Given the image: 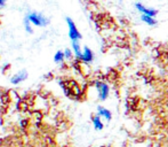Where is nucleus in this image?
<instances>
[{"mask_svg": "<svg viewBox=\"0 0 168 147\" xmlns=\"http://www.w3.org/2000/svg\"><path fill=\"white\" fill-rule=\"evenodd\" d=\"M97 110H98V116L105 117L108 121H110V120H111L112 114H111V112H110L109 109H106V108H104V107H102V106H98Z\"/></svg>", "mask_w": 168, "mask_h": 147, "instance_id": "nucleus-6", "label": "nucleus"}, {"mask_svg": "<svg viewBox=\"0 0 168 147\" xmlns=\"http://www.w3.org/2000/svg\"><path fill=\"white\" fill-rule=\"evenodd\" d=\"M94 59V55H93V52L90 51L88 47H85L84 49V52H82V57L81 60L85 61V62H92Z\"/></svg>", "mask_w": 168, "mask_h": 147, "instance_id": "nucleus-5", "label": "nucleus"}, {"mask_svg": "<svg viewBox=\"0 0 168 147\" xmlns=\"http://www.w3.org/2000/svg\"><path fill=\"white\" fill-rule=\"evenodd\" d=\"M64 57H65V55H64V52H61V51H58V52L55 54V57H54V61H55V62H57V63H60V62H62V61L64 60Z\"/></svg>", "mask_w": 168, "mask_h": 147, "instance_id": "nucleus-11", "label": "nucleus"}, {"mask_svg": "<svg viewBox=\"0 0 168 147\" xmlns=\"http://www.w3.org/2000/svg\"><path fill=\"white\" fill-rule=\"evenodd\" d=\"M26 77H28V74H26V71H21V72H19V74H16V75L11 78V83H13V84L21 83V82H22V80H24Z\"/></svg>", "mask_w": 168, "mask_h": 147, "instance_id": "nucleus-7", "label": "nucleus"}, {"mask_svg": "<svg viewBox=\"0 0 168 147\" xmlns=\"http://www.w3.org/2000/svg\"><path fill=\"white\" fill-rule=\"evenodd\" d=\"M67 25H69V36L71 38V40L72 42H78L79 39H81V34H80V32L77 29L75 22L70 17H67Z\"/></svg>", "mask_w": 168, "mask_h": 147, "instance_id": "nucleus-2", "label": "nucleus"}, {"mask_svg": "<svg viewBox=\"0 0 168 147\" xmlns=\"http://www.w3.org/2000/svg\"><path fill=\"white\" fill-rule=\"evenodd\" d=\"M135 7L137 8V11H141L143 15L150 16V17H154V16L158 14V11H156V9L148 8V7H145V6H143L142 4H138V2H136V4H135Z\"/></svg>", "mask_w": 168, "mask_h": 147, "instance_id": "nucleus-4", "label": "nucleus"}, {"mask_svg": "<svg viewBox=\"0 0 168 147\" xmlns=\"http://www.w3.org/2000/svg\"><path fill=\"white\" fill-rule=\"evenodd\" d=\"M141 20H142L143 22H145L146 24H149V25H154V24H157V21L153 19V17H150V16L142 15L141 16Z\"/></svg>", "mask_w": 168, "mask_h": 147, "instance_id": "nucleus-9", "label": "nucleus"}, {"mask_svg": "<svg viewBox=\"0 0 168 147\" xmlns=\"http://www.w3.org/2000/svg\"><path fill=\"white\" fill-rule=\"evenodd\" d=\"M96 87H97V91H98V98L101 99L102 101L108 98L109 92H110V89H109L108 84L103 83V82H97Z\"/></svg>", "mask_w": 168, "mask_h": 147, "instance_id": "nucleus-3", "label": "nucleus"}, {"mask_svg": "<svg viewBox=\"0 0 168 147\" xmlns=\"http://www.w3.org/2000/svg\"><path fill=\"white\" fill-rule=\"evenodd\" d=\"M64 55H65V57L70 59V57H71V51H70V49H65V52H64Z\"/></svg>", "mask_w": 168, "mask_h": 147, "instance_id": "nucleus-12", "label": "nucleus"}, {"mask_svg": "<svg viewBox=\"0 0 168 147\" xmlns=\"http://www.w3.org/2000/svg\"><path fill=\"white\" fill-rule=\"evenodd\" d=\"M72 45H73V51H75L77 57L81 59V57H82V52H81V49H80V46H79L78 42H72Z\"/></svg>", "mask_w": 168, "mask_h": 147, "instance_id": "nucleus-10", "label": "nucleus"}, {"mask_svg": "<svg viewBox=\"0 0 168 147\" xmlns=\"http://www.w3.org/2000/svg\"><path fill=\"white\" fill-rule=\"evenodd\" d=\"M93 124H94V128L96 129V130H102V129H103V123L101 122L98 115L93 118Z\"/></svg>", "mask_w": 168, "mask_h": 147, "instance_id": "nucleus-8", "label": "nucleus"}, {"mask_svg": "<svg viewBox=\"0 0 168 147\" xmlns=\"http://www.w3.org/2000/svg\"><path fill=\"white\" fill-rule=\"evenodd\" d=\"M25 20H28L30 23H33L34 25H47L48 24V20L39 13H31L26 16Z\"/></svg>", "mask_w": 168, "mask_h": 147, "instance_id": "nucleus-1", "label": "nucleus"}, {"mask_svg": "<svg viewBox=\"0 0 168 147\" xmlns=\"http://www.w3.org/2000/svg\"><path fill=\"white\" fill-rule=\"evenodd\" d=\"M4 5H5L4 1H1V0H0V6H4Z\"/></svg>", "mask_w": 168, "mask_h": 147, "instance_id": "nucleus-13", "label": "nucleus"}]
</instances>
